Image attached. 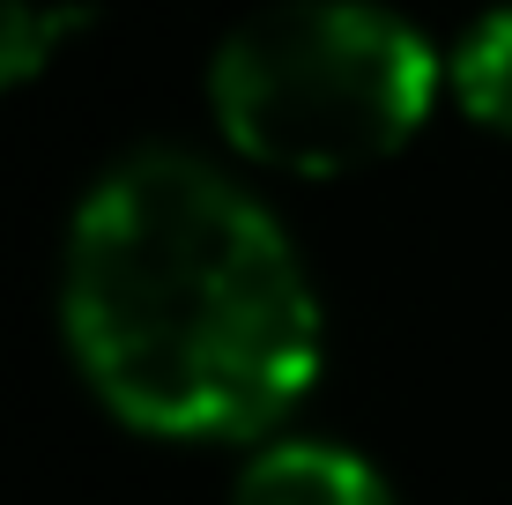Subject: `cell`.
Listing matches in <instances>:
<instances>
[{
  "instance_id": "obj_1",
  "label": "cell",
  "mask_w": 512,
  "mask_h": 505,
  "mask_svg": "<svg viewBox=\"0 0 512 505\" xmlns=\"http://www.w3.org/2000/svg\"><path fill=\"white\" fill-rule=\"evenodd\" d=\"M60 327L97 402L171 446L260 439L320 372V298L297 246L186 149H134L82 194Z\"/></svg>"
},
{
  "instance_id": "obj_2",
  "label": "cell",
  "mask_w": 512,
  "mask_h": 505,
  "mask_svg": "<svg viewBox=\"0 0 512 505\" xmlns=\"http://www.w3.org/2000/svg\"><path fill=\"white\" fill-rule=\"evenodd\" d=\"M438 52L372 0L253 8L208 60V104L238 156L290 179H342L431 119Z\"/></svg>"
},
{
  "instance_id": "obj_3",
  "label": "cell",
  "mask_w": 512,
  "mask_h": 505,
  "mask_svg": "<svg viewBox=\"0 0 512 505\" xmlns=\"http://www.w3.org/2000/svg\"><path fill=\"white\" fill-rule=\"evenodd\" d=\"M231 505H394L386 476L349 446L327 439H282L238 476Z\"/></svg>"
},
{
  "instance_id": "obj_4",
  "label": "cell",
  "mask_w": 512,
  "mask_h": 505,
  "mask_svg": "<svg viewBox=\"0 0 512 505\" xmlns=\"http://www.w3.org/2000/svg\"><path fill=\"white\" fill-rule=\"evenodd\" d=\"M446 82L475 127L512 142V8H490L461 30V45L446 60Z\"/></svg>"
},
{
  "instance_id": "obj_5",
  "label": "cell",
  "mask_w": 512,
  "mask_h": 505,
  "mask_svg": "<svg viewBox=\"0 0 512 505\" xmlns=\"http://www.w3.org/2000/svg\"><path fill=\"white\" fill-rule=\"evenodd\" d=\"M90 23L97 8H82V0H0V97L38 82Z\"/></svg>"
}]
</instances>
